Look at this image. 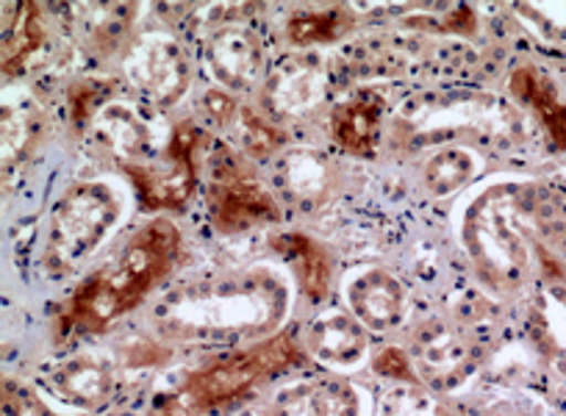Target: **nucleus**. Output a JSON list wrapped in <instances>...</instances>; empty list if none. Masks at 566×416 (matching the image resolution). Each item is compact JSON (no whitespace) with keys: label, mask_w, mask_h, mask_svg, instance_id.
Here are the masks:
<instances>
[{"label":"nucleus","mask_w":566,"mask_h":416,"mask_svg":"<svg viewBox=\"0 0 566 416\" xmlns=\"http://www.w3.org/2000/svg\"><path fill=\"white\" fill-rule=\"evenodd\" d=\"M189 414H192V408L187 405V399H184L181 394H176V397L165 399V403L156 408L154 416H189Z\"/></svg>","instance_id":"obj_32"},{"label":"nucleus","mask_w":566,"mask_h":416,"mask_svg":"<svg viewBox=\"0 0 566 416\" xmlns=\"http://www.w3.org/2000/svg\"><path fill=\"white\" fill-rule=\"evenodd\" d=\"M36 131H40V119H36V108H31V103H7L3 106V156L12 162H18L25 150H29L31 142L36 139Z\"/></svg>","instance_id":"obj_22"},{"label":"nucleus","mask_w":566,"mask_h":416,"mask_svg":"<svg viewBox=\"0 0 566 416\" xmlns=\"http://www.w3.org/2000/svg\"><path fill=\"white\" fill-rule=\"evenodd\" d=\"M114 366L103 355L75 353L51 370V388L75 408L95 410L114 397Z\"/></svg>","instance_id":"obj_12"},{"label":"nucleus","mask_w":566,"mask_h":416,"mask_svg":"<svg viewBox=\"0 0 566 416\" xmlns=\"http://www.w3.org/2000/svg\"><path fill=\"white\" fill-rule=\"evenodd\" d=\"M203 108L206 114H209L211 123L220 125V128H231L233 119L239 117V106L226 95V92H217V90L206 92Z\"/></svg>","instance_id":"obj_30"},{"label":"nucleus","mask_w":566,"mask_h":416,"mask_svg":"<svg viewBox=\"0 0 566 416\" xmlns=\"http://www.w3.org/2000/svg\"><path fill=\"white\" fill-rule=\"evenodd\" d=\"M380 114H384V101L375 92H361V95L336 106L331 125H334L339 145L350 153H358V156L373 153L380 136Z\"/></svg>","instance_id":"obj_16"},{"label":"nucleus","mask_w":566,"mask_h":416,"mask_svg":"<svg viewBox=\"0 0 566 416\" xmlns=\"http://www.w3.org/2000/svg\"><path fill=\"white\" fill-rule=\"evenodd\" d=\"M478 173V158L464 147H442L422 167L424 189L433 197H448L470 184Z\"/></svg>","instance_id":"obj_18"},{"label":"nucleus","mask_w":566,"mask_h":416,"mask_svg":"<svg viewBox=\"0 0 566 416\" xmlns=\"http://www.w3.org/2000/svg\"><path fill=\"white\" fill-rule=\"evenodd\" d=\"M375 372L389 377H400V381H408L411 377V361H408L406 353L389 347L380 355H375Z\"/></svg>","instance_id":"obj_31"},{"label":"nucleus","mask_w":566,"mask_h":416,"mask_svg":"<svg viewBox=\"0 0 566 416\" xmlns=\"http://www.w3.org/2000/svg\"><path fill=\"white\" fill-rule=\"evenodd\" d=\"M272 416H361V397L350 383H297L277 394Z\"/></svg>","instance_id":"obj_14"},{"label":"nucleus","mask_w":566,"mask_h":416,"mask_svg":"<svg viewBox=\"0 0 566 416\" xmlns=\"http://www.w3.org/2000/svg\"><path fill=\"white\" fill-rule=\"evenodd\" d=\"M206 64L211 75L228 90H248L259 81L264 53L253 31L242 25H226L206 42Z\"/></svg>","instance_id":"obj_11"},{"label":"nucleus","mask_w":566,"mask_h":416,"mask_svg":"<svg viewBox=\"0 0 566 416\" xmlns=\"http://www.w3.org/2000/svg\"><path fill=\"white\" fill-rule=\"evenodd\" d=\"M286 180H290V189L295 195L308 197L312 191H317L319 186H325V167L319 158H314L312 153H295V156L286 162Z\"/></svg>","instance_id":"obj_27"},{"label":"nucleus","mask_w":566,"mask_h":416,"mask_svg":"<svg viewBox=\"0 0 566 416\" xmlns=\"http://www.w3.org/2000/svg\"><path fill=\"white\" fill-rule=\"evenodd\" d=\"M533 189L520 184L489 186L467 206L461 239L481 278L497 289L520 283L527 267L525 222L531 217Z\"/></svg>","instance_id":"obj_3"},{"label":"nucleus","mask_w":566,"mask_h":416,"mask_svg":"<svg viewBox=\"0 0 566 416\" xmlns=\"http://www.w3.org/2000/svg\"><path fill=\"white\" fill-rule=\"evenodd\" d=\"M306 344L325 364L353 366L367 353V333L356 316H347L342 311H325L308 327Z\"/></svg>","instance_id":"obj_15"},{"label":"nucleus","mask_w":566,"mask_h":416,"mask_svg":"<svg viewBox=\"0 0 566 416\" xmlns=\"http://www.w3.org/2000/svg\"><path fill=\"white\" fill-rule=\"evenodd\" d=\"M209 211L222 231H244L272 220L277 206L259 180L250 178L248 173H239L237 167H222L209 189Z\"/></svg>","instance_id":"obj_9"},{"label":"nucleus","mask_w":566,"mask_h":416,"mask_svg":"<svg viewBox=\"0 0 566 416\" xmlns=\"http://www.w3.org/2000/svg\"><path fill=\"white\" fill-rule=\"evenodd\" d=\"M42 42V20H40V7L34 3H20L14 9L12 18V34H7L3 42V62L9 70H18L20 64H25V59L40 48Z\"/></svg>","instance_id":"obj_21"},{"label":"nucleus","mask_w":566,"mask_h":416,"mask_svg":"<svg viewBox=\"0 0 566 416\" xmlns=\"http://www.w3.org/2000/svg\"><path fill=\"white\" fill-rule=\"evenodd\" d=\"M130 84L156 106H172L187 92L192 70L184 48L165 34H150L130 48L125 59Z\"/></svg>","instance_id":"obj_7"},{"label":"nucleus","mask_w":566,"mask_h":416,"mask_svg":"<svg viewBox=\"0 0 566 416\" xmlns=\"http://www.w3.org/2000/svg\"><path fill=\"white\" fill-rule=\"evenodd\" d=\"M297 361V350L292 347L290 339H270V342L259 344L253 350L222 358L217 364L206 366V370L195 372L184 386L181 397L192 410L209 408V405H220L226 399L239 397L248 392L253 383L261 377L281 372Z\"/></svg>","instance_id":"obj_5"},{"label":"nucleus","mask_w":566,"mask_h":416,"mask_svg":"<svg viewBox=\"0 0 566 416\" xmlns=\"http://www.w3.org/2000/svg\"><path fill=\"white\" fill-rule=\"evenodd\" d=\"M92 128H95L97 142L112 156H117L125 164V169L148 164L145 158L154 150V128L134 106H128V103H106L95 112Z\"/></svg>","instance_id":"obj_13"},{"label":"nucleus","mask_w":566,"mask_h":416,"mask_svg":"<svg viewBox=\"0 0 566 416\" xmlns=\"http://www.w3.org/2000/svg\"><path fill=\"white\" fill-rule=\"evenodd\" d=\"M125 215V197L108 180L73 184L53 206L42 264L53 278H64L86 264Z\"/></svg>","instance_id":"obj_4"},{"label":"nucleus","mask_w":566,"mask_h":416,"mask_svg":"<svg viewBox=\"0 0 566 416\" xmlns=\"http://www.w3.org/2000/svg\"><path fill=\"white\" fill-rule=\"evenodd\" d=\"M511 92L542 117L555 145L566 150V106L555 97L553 84L538 70L522 67L511 75Z\"/></svg>","instance_id":"obj_17"},{"label":"nucleus","mask_w":566,"mask_h":416,"mask_svg":"<svg viewBox=\"0 0 566 416\" xmlns=\"http://www.w3.org/2000/svg\"><path fill=\"white\" fill-rule=\"evenodd\" d=\"M353 14L347 9H325V12H303L286 23V40L292 45H314V42H334L350 31Z\"/></svg>","instance_id":"obj_20"},{"label":"nucleus","mask_w":566,"mask_h":416,"mask_svg":"<svg viewBox=\"0 0 566 416\" xmlns=\"http://www.w3.org/2000/svg\"><path fill=\"white\" fill-rule=\"evenodd\" d=\"M3 403H7L9 416H67L53 410L40 394L20 386V383H7V397H3Z\"/></svg>","instance_id":"obj_29"},{"label":"nucleus","mask_w":566,"mask_h":416,"mask_svg":"<svg viewBox=\"0 0 566 416\" xmlns=\"http://www.w3.org/2000/svg\"><path fill=\"white\" fill-rule=\"evenodd\" d=\"M198 128L181 125L172 134L170 147L159 162H148L142 167H130V178L136 180L142 200L154 208H176L192 191L195 178V147H198Z\"/></svg>","instance_id":"obj_8"},{"label":"nucleus","mask_w":566,"mask_h":416,"mask_svg":"<svg viewBox=\"0 0 566 416\" xmlns=\"http://www.w3.org/2000/svg\"><path fill=\"white\" fill-rule=\"evenodd\" d=\"M84 9L90 12V37L101 45H114L134 23L130 14L136 12L134 3H101V7Z\"/></svg>","instance_id":"obj_25"},{"label":"nucleus","mask_w":566,"mask_h":416,"mask_svg":"<svg viewBox=\"0 0 566 416\" xmlns=\"http://www.w3.org/2000/svg\"><path fill=\"white\" fill-rule=\"evenodd\" d=\"M277 248H281L283 253L290 256V259L297 264L303 289H306L308 298L323 300L325 292H328V281H331V270H328V261H325L323 248L314 245L308 237H297V233H292V237H281Z\"/></svg>","instance_id":"obj_19"},{"label":"nucleus","mask_w":566,"mask_h":416,"mask_svg":"<svg viewBox=\"0 0 566 416\" xmlns=\"http://www.w3.org/2000/svg\"><path fill=\"white\" fill-rule=\"evenodd\" d=\"M347 305L361 325L389 331L406 316L408 298L402 283L386 270H361L347 281Z\"/></svg>","instance_id":"obj_10"},{"label":"nucleus","mask_w":566,"mask_h":416,"mask_svg":"<svg viewBox=\"0 0 566 416\" xmlns=\"http://www.w3.org/2000/svg\"><path fill=\"white\" fill-rule=\"evenodd\" d=\"M233 131H237V136H239V142H242L244 150L259 153V156L272 153L277 147V142H281V136H277L275 131L264 123V119H259L255 114H250V112H242V108H239V117L233 119Z\"/></svg>","instance_id":"obj_26"},{"label":"nucleus","mask_w":566,"mask_h":416,"mask_svg":"<svg viewBox=\"0 0 566 416\" xmlns=\"http://www.w3.org/2000/svg\"><path fill=\"white\" fill-rule=\"evenodd\" d=\"M384 416H453L431 394L419 392H395L386 397Z\"/></svg>","instance_id":"obj_28"},{"label":"nucleus","mask_w":566,"mask_h":416,"mask_svg":"<svg viewBox=\"0 0 566 416\" xmlns=\"http://www.w3.org/2000/svg\"><path fill=\"white\" fill-rule=\"evenodd\" d=\"M323 97V79H319L314 70H297V73L281 79V84L272 92V101H275V108L281 112H306L314 103Z\"/></svg>","instance_id":"obj_23"},{"label":"nucleus","mask_w":566,"mask_h":416,"mask_svg":"<svg viewBox=\"0 0 566 416\" xmlns=\"http://www.w3.org/2000/svg\"><path fill=\"white\" fill-rule=\"evenodd\" d=\"M478 364V344L453 320H431L411 339V366L437 388H453Z\"/></svg>","instance_id":"obj_6"},{"label":"nucleus","mask_w":566,"mask_h":416,"mask_svg":"<svg viewBox=\"0 0 566 416\" xmlns=\"http://www.w3.org/2000/svg\"><path fill=\"white\" fill-rule=\"evenodd\" d=\"M178 237L176 226L167 220H154L142 228L112 264L103 267L95 278L84 283L70 309V325L84 331H101L117 316L128 314L139 300L156 289L161 278L176 267Z\"/></svg>","instance_id":"obj_2"},{"label":"nucleus","mask_w":566,"mask_h":416,"mask_svg":"<svg viewBox=\"0 0 566 416\" xmlns=\"http://www.w3.org/2000/svg\"><path fill=\"white\" fill-rule=\"evenodd\" d=\"M514 9L538 40L566 48V3H516Z\"/></svg>","instance_id":"obj_24"},{"label":"nucleus","mask_w":566,"mask_h":416,"mask_svg":"<svg viewBox=\"0 0 566 416\" xmlns=\"http://www.w3.org/2000/svg\"><path fill=\"white\" fill-rule=\"evenodd\" d=\"M286 283L270 267L192 281L154 311L156 331L172 342H228L275 327L286 314Z\"/></svg>","instance_id":"obj_1"}]
</instances>
